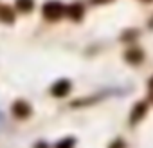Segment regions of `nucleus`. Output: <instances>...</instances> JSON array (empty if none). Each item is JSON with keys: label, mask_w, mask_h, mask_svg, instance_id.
I'll list each match as a JSON object with an SVG mask.
<instances>
[{"label": "nucleus", "mask_w": 153, "mask_h": 148, "mask_svg": "<svg viewBox=\"0 0 153 148\" xmlns=\"http://www.w3.org/2000/svg\"><path fill=\"white\" fill-rule=\"evenodd\" d=\"M42 15L47 22H58L65 15V6L59 0H47L42 6Z\"/></svg>", "instance_id": "f257e3e1"}, {"label": "nucleus", "mask_w": 153, "mask_h": 148, "mask_svg": "<svg viewBox=\"0 0 153 148\" xmlns=\"http://www.w3.org/2000/svg\"><path fill=\"white\" fill-rule=\"evenodd\" d=\"M11 112H13V116L16 119H27L33 114V107L24 99H16L13 103V107H11Z\"/></svg>", "instance_id": "f03ea898"}, {"label": "nucleus", "mask_w": 153, "mask_h": 148, "mask_svg": "<svg viewBox=\"0 0 153 148\" xmlns=\"http://www.w3.org/2000/svg\"><path fill=\"white\" fill-rule=\"evenodd\" d=\"M65 15L72 20V22H81L83 20V16H85V6L81 4V2H72V4H68L67 7H65Z\"/></svg>", "instance_id": "7ed1b4c3"}, {"label": "nucleus", "mask_w": 153, "mask_h": 148, "mask_svg": "<svg viewBox=\"0 0 153 148\" xmlns=\"http://www.w3.org/2000/svg\"><path fill=\"white\" fill-rule=\"evenodd\" d=\"M70 89H72L70 80L61 78V80H58V81L52 83V87H51V94H52L54 98H65V96L70 92Z\"/></svg>", "instance_id": "20e7f679"}, {"label": "nucleus", "mask_w": 153, "mask_h": 148, "mask_svg": "<svg viewBox=\"0 0 153 148\" xmlns=\"http://www.w3.org/2000/svg\"><path fill=\"white\" fill-rule=\"evenodd\" d=\"M144 58L146 54L140 47H130L128 51H124V61H128L130 65H140Z\"/></svg>", "instance_id": "39448f33"}, {"label": "nucleus", "mask_w": 153, "mask_h": 148, "mask_svg": "<svg viewBox=\"0 0 153 148\" xmlns=\"http://www.w3.org/2000/svg\"><path fill=\"white\" fill-rule=\"evenodd\" d=\"M146 114H148V105H146L144 101L135 103L133 108H131V112H130V125H131V126L137 125L139 121H142V119L146 117Z\"/></svg>", "instance_id": "423d86ee"}, {"label": "nucleus", "mask_w": 153, "mask_h": 148, "mask_svg": "<svg viewBox=\"0 0 153 148\" xmlns=\"http://www.w3.org/2000/svg\"><path fill=\"white\" fill-rule=\"evenodd\" d=\"M15 20H16V11L11 6H7V4L0 6V22L6 24V25H13Z\"/></svg>", "instance_id": "0eeeda50"}, {"label": "nucleus", "mask_w": 153, "mask_h": 148, "mask_svg": "<svg viewBox=\"0 0 153 148\" xmlns=\"http://www.w3.org/2000/svg\"><path fill=\"white\" fill-rule=\"evenodd\" d=\"M15 9L20 11V13H31L34 9V0H16Z\"/></svg>", "instance_id": "6e6552de"}, {"label": "nucleus", "mask_w": 153, "mask_h": 148, "mask_svg": "<svg viewBox=\"0 0 153 148\" xmlns=\"http://www.w3.org/2000/svg\"><path fill=\"white\" fill-rule=\"evenodd\" d=\"M139 36H140L139 29H133V27H130V29H124V31H123V34H121V42L131 43V42H135Z\"/></svg>", "instance_id": "1a4fd4ad"}, {"label": "nucleus", "mask_w": 153, "mask_h": 148, "mask_svg": "<svg viewBox=\"0 0 153 148\" xmlns=\"http://www.w3.org/2000/svg\"><path fill=\"white\" fill-rule=\"evenodd\" d=\"M74 144H76V139L74 137H63L56 144V148H74Z\"/></svg>", "instance_id": "9d476101"}, {"label": "nucleus", "mask_w": 153, "mask_h": 148, "mask_svg": "<svg viewBox=\"0 0 153 148\" xmlns=\"http://www.w3.org/2000/svg\"><path fill=\"white\" fill-rule=\"evenodd\" d=\"M108 148H126V143L121 139V137H117V139H114L112 143H110V146Z\"/></svg>", "instance_id": "9b49d317"}, {"label": "nucleus", "mask_w": 153, "mask_h": 148, "mask_svg": "<svg viewBox=\"0 0 153 148\" xmlns=\"http://www.w3.org/2000/svg\"><path fill=\"white\" fill-rule=\"evenodd\" d=\"M110 2H114V0H92L94 6H103V4H110Z\"/></svg>", "instance_id": "f8f14e48"}, {"label": "nucleus", "mask_w": 153, "mask_h": 148, "mask_svg": "<svg viewBox=\"0 0 153 148\" xmlns=\"http://www.w3.org/2000/svg\"><path fill=\"white\" fill-rule=\"evenodd\" d=\"M34 148H49V144H47L45 141H38V143L34 144Z\"/></svg>", "instance_id": "ddd939ff"}, {"label": "nucleus", "mask_w": 153, "mask_h": 148, "mask_svg": "<svg viewBox=\"0 0 153 148\" xmlns=\"http://www.w3.org/2000/svg\"><path fill=\"white\" fill-rule=\"evenodd\" d=\"M148 27H149V29H153V16L148 20Z\"/></svg>", "instance_id": "4468645a"}, {"label": "nucleus", "mask_w": 153, "mask_h": 148, "mask_svg": "<svg viewBox=\"0 0 153 148\" xmlns=\"http://www.w3.org/2000/svg\"><path fill=\"white\" fill-rule=\"evenodd\" d=\"M148 85H149V89H151V90H153V76H151V78H149V83H148Z\"/></svg>", "instance_id": "2eb2a0df"}, {"label": "nucleus", "mask_w": 153, "mask_h": 148, "mask_svg": "<svg viewBox=\"0 0 153 148\" xmlns=\"http://www.w3.org/2000/svg\"><path fill=\"white\" fill-rule=\"evenodd\" d=\"M142 2H153V0H142Z\"/></svg>", "instance_id": "dca6fc26"}, {"label": "nucleus", "mask_w": 153, "mask_h": 148, "mask_svg": "<svg viewBox=\"0 0 153 148\" xmlns=\"http://www.w3.org/2000/svg\"><path fill=\"white\" fill-rule=\"evenodd\" d=\"M151 101H153V90H151Z\"/></svg>", "instance_id": "f3484780"}]
</instances>
